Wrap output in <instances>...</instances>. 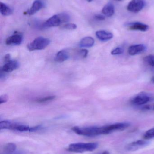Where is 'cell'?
I'll list each match as a JSON object with an SVG mask.
<instances>
[{
	"label": "cell",
	"mask_w": 154,
	"mask_h": 154,
	"mask_svg": "<svg viewBox=\"0 0 154 154\" xmlns=\"http://www.w3.org/2000/svg\"><path fill=\"white\" fill-rule=\"evenodd\" d=\"M130 126V124L128 123H119L104 126L105 133L108 134L115 131H122L124 130Z\"/></svg>",
	"instance_id": "obj_5"
},
{
	"label": "cell",
	"mask_w": 154,
	"mask_h": 154,
	"mask_svg": "<svg viewBox=\"0 0 154 154\" xmlns=\"http://www.w3.org/2000/svg\"><path fill=\"white\" fill-rule=\"evenodd\" d=\"M95 40L90 37H85L81 39L79 45L81 48H91L94 46Z\"/></svg>",
	"instance_id": "obj_16"
},
{
	"label": "cell",
	"mask_w": 154,
	"mask_h": 154,
	"mask_svg": "<svg viewBox=\"0 0 154 154\" xmlns=\"http://www.w3.org/2000/svg\"><path fill=\"white\" fill-rule=\"evenodd\" d=\"M8 96L7 95H2L0 97V104L5 103L8 100Z\"/></svg>",
	"instance_id": "obj_27"
},
{
	"label": "cell",
	"mask_w": 154,
	"mask_h": 154,
	"mask_svg": "<svg viewBox=\"0 0 154 154\" xmlns=\"http://www.w3.org/2000/svg\"><path fill=\"white\" fill-rule=\"evenodd\" d=\"M70 52L68 50H62L58 51L56 54L55 58V61L58 62H62L67 60L70 57Z\"/></svg>",
	"instance_id": "obj_13"
},
{
	"label": "cell",
	"mask_w": 154,
	"mask_h": 154,
	"mask_svg": "<svg viewBox=\"0 0 154 154\" xmlns=\"http://www.w3.org/2000/svg\"><path fill=\"white\" fill-rule=\"evenodd\" d=\"M144 6V0H132L128 4L127 9L129 11L137 13L140 11Z\"/></svg>",
	"instance_id": "obj_7"
},
{
	"label": "cell",
	"mask_w": 154,
	"mask_h": 154,
	"mask_svg": "<svg viewBox=\"0 0 154 154\" xmlns=\"http://www.w3.org/2000/svg\"><path fill=\"white\" fill-rule=\"evenodd\" d=\"M87 1L88 2H92L93 0H87Z\"/></svg>",
	"instance_id": "obj_32"
},
{
	"label": "cell",
	"mask_w": 154,
	"mask_h": 154,
	"mask_svg": "<svg viewBox=\"0 0 154 154\" xmlns=\"http://www.w3.org/2000/svg\"><path fill=\"white\" fill-rule=\"evenodd\" d=\"M129 29L132 30L140 31L142 32L147 31L149 29V26L147 24H144L141 22L129 23L126 25Z\"/></svg>",
	"instance_id": "obj_8"
},
{
	"label": "cell",
	"mask_w": 154,
	"mask_h": 154,
	"mask_svg": "<svg viewBox=\"0 0 154 154\" xmlns=\"http://www.w3.org/2000/svg\"><path fill=\"white\" fill-rule=\"evenodd\" d=\"M43 6V2L41 0H35L32 4L31 7L27 11V14L30 15H33L40 10Z\"/></svg>",
	"instance_id": "obj_12"
},
{
	"label": "cell",
	"mask_w": 154,
	"mask_h": 154,
	"mask_svg": "<svg viewBox=\"0 0 154 154\" xmlns=\"http://www.w3.org/2000/svg\"><path fill=\"white\" fill-rule=\"evenodd\" d=\"M16 146L14 143H8L6 144L2 150L3 154H12L16 149Z\"/></svg>",
	"instance_id": "obj_18"
},
{
	"label": "cell",
	"mask_w": 154,
	"mask_h": 154,
	"mask_svg": "<svg viewBox=\"0 0 154 154\" xmlns=\"http://www.w3.org/2000/svg\"><path fill=\"white\" fill-rule=\"evenodd\" d=\"M140 148H141V146L137 144L136 142L128 144L126 147V148L127 151H133V152L137 151V150H139Z\"/></svg>",
	"instance_id": "obj_20"
},
{
	"label": "cell",
	"mask_w": 154,
	"mask_h": 154,
	"mask_svg": "<svg viewBox=\"0 0 154 154\" xmlns=\"http://www.w3.org/2000/svg\"><path fill=\"white\" fill-rule=\"evenodd\" d=\"M95 18L98 20L102 21L105 20V15H103V14H97L95 15Z\"/></svg>",
	"instance_id": "obj_28"
},
{
	"label": "cell",
	"mask_w": 154,
	"mask_h": 154,
	"mask_svg": "<svg viewBox=\"0 0 154 154\" xmlns=\"http://www.w3.org/2000/svg\"><path fill=\"white\" fill-rule=\"evenodd\" d=\"M115 6L111 3L107 4L102 10V13L107 17H111L115 13Z\"/></svg>",
	"instance_id": "obj_15"
},
{
	"label": "cell",
	"mask_w": 154,
	"mask_h": 154,
	"mask_svg": "<svg viewBox=\"0 0 154 154\" xmlns=\"http://www.w3.org/2000/svg\"><path fill=\"white\" fill-rule=\"evenodd\" d=\"M50 41L47 38L40 37L35 38L32 42L27 45L28 49L30 51L41 50L45 49L49 44Z\"/></svg>",
	"instance_id": "obj_3"
},
{
	"label": "cell",
	"mask_w": 154,
	"mask_h": 154,
	"mask_svg": "<svg viewBox=\"0 0 154 154\" xmlns=\"http://www.w3.org/2000/svg\"><path fill=\"white\" fill-rule=\"evenodd\" d=\"M153 100V98L150 94L146 92H141L133 98L132 102L137 106H142Z\"/></svg>",
	"instance_id": "obj_4"
},
{
	"label": "cell",
	"mask_w": 154,
	"mask_h": 154,
	"mask_svg": "<svg viewBox=\"0 0 154 154\" xmlns=\"http://www.w3.org/2000/svg\"><path fill=\"white\" fill-rule=\"evenodd\" d=\"M55 97H56L54 96H49V97H46L39 99L37 100V101L39 103H43V102L52 100L54 99Z\"/></svg>",
	"instance_id": "obj_26"
},
{
	"label": "cell",
	"mask_w": 154,
	"mask_h": 154,
	"mask_svg": "<svg viewBox=\"0 0 154 154\" xmlns=\"http://www.w3.org/2000/svg\"><path fill=\"white\" fill-rule=\"evenodd\" d=\"M118 1H121V0H118Z\"/></svg>",
	"instance_id": "obj_34"
},
{
	"label": "cell",
	"mask_w": 154,
	"mask_h": 154,
	"mask_svg": "<svg viewBox=\"0 0 154 154\" xmlns=\"http://www.w3.org/2000/svg\"><path fill=\"white\" fill-rule=\"evenodd\" d=\"M19 67V63L16 60H11L5 63L1 70L4 73H10L17 69Z\"/></svg>",
	"instance_id": "obj_10"
},
{
	"label": "cell",
	"mask_w": 154,
	"mask_h": 154,
	"mask_svg": "<svg viewBox=\"0 0 154 154\" xmlns=\"http://www.w3.org/2000/svg\"><path fill=\"white\" fill-rule=\"evenodd\" d=\"M152 82L154 84V77L152 79Z\"/></svg>",
	"instance_id": "obj_31"
},
{
	"label": "cell",
	"mask_w": 154,
	"mask_h": 154,
	"mask_svg": "<svg viewBox=\"0 0 154 154\" xmlns=\"http://www.w3.org/2000/svg\"><path fill=\"white\" fill-rule=\"evenodd\" d=\"M124 52V49L121 47H118L111 51L112 55H119L123 54Z\"/></svg>",
	"instance_id": "obj_25"
},
{
	"label": "cell",
	"mask_w": 154,
	"mask_h": 154,
	"mask_svg": "<svg viewBox=\"0 0 154 154\" xmlns=\"http://www.w3.org/2000/svg\"><path fill=\"white\" fill-rule=\"evenodd\" d=\"M88 54V51L86 49H82L77 53L76 56L81 58H85L86 57Z\"/></svg>",
	"instance_id": "obj_24"
},
{
	"label": "cell",
	"mask_w": 154,
	"mask_h": 154,
	"mask_svg": "<svg viewBox=\"0 0 154 154\" xmlns=\"http://www.w3.org/2000/svg\"><path fill=\"white\" fill-rule=\"evenodd\" d=\"M98 146L97 143H76L70 145L68 150L71 152L82 153L88 152H92Z\"/></svg>",
	"instance_id": "obj_2"
},
{
	"label": "cell",
	"mask_w": 154,
	"mask_h": 154,
	"mask_svg": "<svg viewBox=\"0 0 154 154\" xmlns=\"http://www.w3.org/2000/svg\"><path fill=\"white\" fill-rule=\"evenodd\" d=\"M63 23L59 14L53 15L49 18L47 21L42 24V27L43 28H51L57 27Z\"/></svg>",
	"instance_id": "obj_6"
},
{
	"label": "cell",
	"mask_w": 154,
	"mask_h": 154,
	"mask_svg": "<svg viewBox=\"0 0 154 154\" xmlns=\"http://www.w3.org/2000/svg\"><path fill=\"white\" fill-rule=\"evenodd\" d=\"M72 130L77 134L84 136L94 137L99 135H105L104 127L79 128L76 126L72 128Z\"/></svg>",
	"instance_id": "obj_1"
},
{
	"label": "cell",
	"mask_w": 154,
	"mask_h": 154,
	"mask_svg": "<svg viewBox=\"0 0 154 154\" xmlns=\"http://www.w3.org/2000/svg\"><path fill=\"white\" fill-rule=\"evenodd\" d=\"M144 61L150 66L154 67V55H150L146 56L144 58Z\"/></svg>",
	"instance_id": "obj_21"
},
{
	"label": "cell",
	"mask_w": 154,
	"mask_h": 154,
	"mask_svg": "<svg viewBox=\"0 0 154 154\" xmlns=\"http://www.w3.org/2000/svg\"><path fill=\"white\" fill-rule=\"evenodd\" d=\"M154 137V128L149 129L145 134L144 138L145 139H150Z\"/></svg>",
	"instance_id": "obj_22"
},
{
	"label": "cell",
	"mask_w": 154,
	"mask_h": 154,
	"mask_svg": "<svg viewBox=\"0 0 154 154\" xmlns=\"http://www.w3.org/2000/svg\"><path fill=\"white\" fill-rule=\"evenodd\" d=\"M97 38L101 41H107L113 38V34L105 30L98 31L96 33Z\"/></svg>",
	"instance_id": "obj_14"
},
{
	"label": "cell",
	"mask_w": 154,
	"mask_h": 154,
	"mask_svg": "<svg viewBox=\"0 0 154 154\" xmlns=\"http://www.w3.org/2000/svg\"><path fill=\"white\" fill-rule=\"evenodd\" d=\"M23 37L20 33H15L10 36L6 40L5 43L7 45H19L22 42Z\"/></svg>",
	"instance_id": "obj_9"
},
{
	"label": "cell",
	"mask_w": 154,
	"mask_h": 154,
	"mask_svg": "<svg viewBox=\"0 0 154 154\" xmlns=\"http://www.w3.org/2000/svg\"><path fill=\"white\" fill-rule=\"evenodd\" d=\"M15 123H12L9 121H2L0 122V129H10L14 130Z\"/></svg>",
	"instance_id": "obj_19"
},
{
	"label": "cell",
	"mask_w": 154,
	"mask_h": 154,
	"mask_svg": "<svg viewBox=\"0 0 154 154\" xmlns=\"http://www.w3.org/2000/svg\"><path fill=\"white\" fill-rule=\"evenodd\" d=\"M77 28V25L75 23H66L62 26V28L63 29L67 30H70L76 29Z\"/></svg>",
	"instance_id": "obj_23"
},
{
	"label": "cell",
	"mask_w": 154,
	"mask_h": 154,
	"mask_svg": "<svg viewBox=\"0 0 154 154\" xmlns=\"http://www.w3.org/2000/svg\"><path fill=\"white\" fill-rule=\"evenodd\" d=\"M10 60H11L10 54H7V55H5L4 57L5 63H6V62H8Z\"/></svg>",
	"instance_id": "obj_29"
},
{
	"label": "cell",
	"mask_w": 154,
	"mask_h": 154,
	"mask_svg": "<svg viewBox=\"0 0 154 154\" xmlns=\"http://www.w3.org/2000/svg\"><path fill=\"white\" fill-rule=\"evenodd\" d=\"M146 48L143 44H137L132 45L128 48V52L129 55L134 56L143 52Z\"/></svg>",
	"instance_id": "obj_11"
},
{
	"label": "cell",
	"mask_w": 154,
	"mask_h": 154,
	"mask_svg": "<svg viewBox=\"0 0 154 154\" xmlns=\"http://www.w3.org/2000/svg\"><path fill=\"white\" fill-rule=\"evenodd\" d=\"M100 154H109V152L108 151H105V152H103V153Z\"/></svg>",
	"instance_id": "obj_30"
},
{
	"label": "cell",
	"mask_w": 154,
	"mask_h": 154,
	"mask_svg": "<svg viewBox=\"0 0 154 154\" xmlns=\"http://www.w3.org/2000/svg\"><path fill=\"white\" fill-rule=\"evenodd\" d=\"M152 109H153V110H154V106H153Z\"/></svg>",
	"instance_id": "obj_33"
},
{
	"label": "cell",
	"mask_w": 154,
	"mask_h": 154,
	"mask_svg": "<svg viewBox=\"0 0 154 154\" xmlns=\"http://www.w3.org/2000/svg\"><path fill=\"white\" fill-rule=\"evenodd\" d=\"M0 12L5 16H9L12 14L13 10L9 6L4 3L0 2Z\"/></svg>",
	"instance_id": "obj_17"
}]
</instances>
